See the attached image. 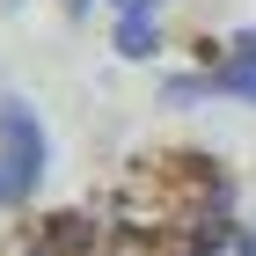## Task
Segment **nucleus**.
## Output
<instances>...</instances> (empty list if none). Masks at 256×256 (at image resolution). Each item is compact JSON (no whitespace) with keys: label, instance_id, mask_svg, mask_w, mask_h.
Here are the masks:
<instances>
[{"label":"nucleus","instance_id":"obj_1","mask_svg":"<svg viewBox=\"0 0 256 256\" xmlns=\"http://www.w3.org/2000/svg\"><path fill=\"white\" fill-rule=\"evenodd\" d=\"M37 183H44V124L30 102H0V205H22Z\"/></svg>","mask_w":256,"mask_h":256},{"label":"nucleus","instance_id":"obj_2","mask_svg":"<svg viewBox=\"0 0 256 256\" xmlns=\"http://www.w3.org/2000/svg\"><path fill=\"white\" fill-rule=\"evenodd\" d=\"M190 96H234V102H256V30H242L227 44V59L212 74H183L161 88V102H190Z\"/></svg>","mask_w":256,"mask_h":256},{"label":"nucleus","instance_id":"obj_3","mask_svg":"<svg viewBox=\"0 0 256 256\" xmlns=\"http://www.w3.org/2000/svg\"><path fill=\"white\" fill-rule=\"evenodd\" d=\"M168 0H124V15H118V52L124 59H154V22Z\"/></svg>","mask_w":256,"mask_h":256},{"label":"nucleus","instance_id":"obj_4","mask_svg":"<svg viewBox=\"0 0 256 256\" xmlns=\"http://www.w3.org/2000/svg\"><path fill=\"white\" fill-rule=\"evenodd\" d=\"M88 242H96V234H88V220H52L22 256H88Z\"/></svg>","mask_w":256,"mask_h":256},{"label":"nucleus","instance_id":"obj_5","mask_svg":"<svg viewBox=\"0 0 256 256\" xmlns=\"http://www.w3.org/2000/svg\"><path fill=\"white\" fill-rule=\"evenodd\" d=\"M234 256H256V227H249V234H234Z\"/></svg>","mask_w":256,"mask_h":256},{"label":"nucleus","instance_id":"obj_6","mask_svg":"<svg viewBox=\"0 0 256 256\" xmlns=\"http://www.w3.org/2000/svg\"><path fill=\"white\" fill-rule=\"evenodd\" d=\"M88 8H102V0H66V15H88ZM118 8H124V0H118Z\"/></svg>","mask_w":256,"mask_h":256}]
</instances>
